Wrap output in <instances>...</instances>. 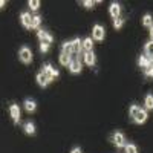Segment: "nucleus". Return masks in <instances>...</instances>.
Returning <instances> with one entry per match:
<instances>
[{
  "instance_id": "1",
  "label": "nucleus",
  "mask_w": 153,
  "mask_h": 153,
  "mask_svg": "<svg viewBox=\"0 0 153 153\" xmlns=\"http://www.w3.org/2000/svg\"><path fill=\"white\" fill-rule=\"evenodd\" d=\"M129 113H130V117L133 118V121L136 124H143L147 120V112L144 109H139L138 106H132L130 110H129Z\"/></svg>"
},
{
  "instance_id": "2",
  "label": "nucleus",
  "mask_w": 153,
  "mask_h": 153,
  "mask_svg": "<svg viewBox=\"0 0 153 153\" xmlns=\"http://www.w3.org/2000/svg\"><path fill=\"white\" fill-rule=\"evenodd\" d=\"M19 57L23 63H31L32 61V52H31V49L26 48V46H23L20 49V52H19Z\"/></svg>"
},
{
  "instance_id": "3",
  "label": "nucleus",
  "mask_w": 153,
  "mask_h": 153,
  "mask_svg": "<svg viewBox=\"0 0 153 153\" xmlns=\"http://www.w3.org/2000/svg\"><path fill=\"white\" fill-rule=\"evenodd\" d=\"M43 74L48 76V80H49V81L55 80L57 76H58V71H57V69H54L51 65H45V66H43Z\"/></svg>"
},
{
  "instance_id": "4",
  "label": "nucleus",
  "mask_w": 153,
  "mask_h": 153,
  "mask_svg": "<svg viewBox=\"0 0 153 153\" xmlns=\"http://www.w3.org/2000/svg\"><path fill=\"white\" fill-rule=\"evenodd\" d=\"M69 69H71L72 74H78L81 71V63H80L78 55H72V61H71V65H69Z\"/></svg>"
},
{
  "instance_id": "5",
  "label": "nucleus",
  "mask_w": 153,
  "mask_h": 153,
  "mask_svg": "<svg viewBox=\"0 0 153 153\" xmlns=\"http://www.w3.org/2000/svg\"><path fill=\"white\" fill-rule=\"evenodd\" d=\"M92 37H94V40L101 42V40L104 38V28L100 26V25H95V26H94V31H92Z\"/></svg>"
},
{
  "instance_id": "6",
  "label": "nucleus",
  "mask_w": 153,
  "mask_h": 153,
  "mask_svg": "<svg viewBox=\"0 0 153 153\" xmlns=\"http://www.w3.org/2000/svg\"><path fill=\"white\" fill-rule=\"evenodd\" d=\"M112 141H113V144L117 146V147H126V138H124V135L123 133H115L113 136H112Z\"/></svg>"
},
{
  "instance_id": "7",
  "label": "nucleus",
  "mask_w": 153,
  "mask_h": 153,
  "mask_svg": "<svg viewBox=\"0 0 153 153\" xmlns=\"http://www.w3.org/2000/svg\"><path fill=\"white\" fill-rule=\"evenodd\" d=\"M38 38L42 40V43H46V45H51L52 43V35L51 34H48L46 31H43V29H38Z\"/></svg>"
},
{
  "instance_id": "8",
  "label": "nucleus",
  "mask_w": 153,
  "mask_h": 153,
  "mask_svg": "<svg viewBox=\"0 0 153 153\" xmlns=\"http://www.w3.org/2000/svg\"><path fill=\"white\" fill-rule=\"evenodd\" d=\"M32 16L29 14V12H23V14H22V25H23V26L25 28H32Z\"/></svg>"
},
{
  "instance_id": "9",
  "label": "nucleus",
  "mask_w": 153,
  "mask_h": 153,
  "mask_svg": "<svg viewBox=\"0 0 153 153\" xmlns=\"http://www.w3.org/2000/svg\"><path fill=\"white\" fill-rule=\"evenodd\" d=\"M9 113H11L12 120H14V123H19V121H20V109H19V106L12 104V106L9 107Z\"/></svg>"
},
{
  "instance_id": "10",
  "label": "nucleus",
  "mask_w": 153,
  "mask_h": 153,
  "mask_svg": "<svg viewBox=\"0 0 153 153\" xmlns=\"http://www.w3.org/2000/svg\"><path fill=\"white\" fill-rule=\"evenodd\" d=\"M120 12H121V8H120L118 3H112V5H110V16H112L115 20L120 19Z\"/></svg>"
},
{
  "instance_id": "11",
  "label": "nucleus",
  "mask_w": 153,
  "mask_h": 153,
  "mask_svg": "<svg viewBox=\"0 0 153 153\" xmlns=\"http://www.w3.org/2000/svg\"><path fill=\"white\" fill-rule=\"evenodd\" d=\"M37 83L40 84L42 87H46L49 84V80H48V76L43 72H40V74H37Z\"/></svg>"
},
{
  "instance_id": "12",
  "label": "nucleus",
  "mask_w": 153,
  "mask_h": 153,
  "mask_svg": "<svg viewBox=\"0 0 153 153\" xmlns=\"http://www.w3.org/2000/svg\"><path fill=\"white\" fill-rule=\"evenodd\" d=\"M84 61H86V65H89V66H94L95 65V55H94L92 51L84 54Z\"/></svg>"
},
{
  "instance_id": "13",
  "label": "nucleus",
  "mask_w": 153,
  "mask_h": 153,
  "mask_svg": "<svg viewBox=\"0 0 153 153\" xmlns=\"http://www.w3.org/2000/svg\"><path fill=\"white\" fill-rule=\"evenodd\" d=\"M138 65L141 66V68H144V69H147L149 66H152V63H150V58L149 57L141 55V57H139V60H138Z\"/></svg>"
},
{
  "instance_id": "14",
  "label": "nucleus",
  "mask_w": 153,
  "mask_h": 153,
  "mask_svg": "<svg viewBox=\"0 0 153 153\" xmlns=\"http://www.w3.org/2000/svg\"><path fill=\"white\" fill-rule=\"evenodd\" d=\"M72 46H74V54H80V51L83 49V42L80 38H75L72 42Z\"/></svg>"
},
{
  "instance_id": "15",
  "label": "nucleus",
  "mask_w": 153,
  "mask_h": 153,
  "mask_svg": "<svg viewBox=\"0 0 153 153\" xmlns=\"http://www.w3.org/2000/svg\"><path fill=\"white\" fill-rule=\"evenodd\" d=\"M71 61H72V55H68V54H63L60 55V63L63 66H69L71 65Z\"/></svg>"
},
{
  "instance_id": "16",
  "label": "nucleus",
  "mask_w": 153,
  "mask_h": 153,
  "mask_svg": "<svg viewBox=\"0 0 153 153\" xmlns=\"http://www.w3.org/2000/svg\"><path fill=\"white\" fill-rule=\"evenodd\" d=\"M94 48V43H92V38L91 37H87L86 40H83V49L86 51V52H91Z\"/></svg>"
},
{
  "instance_id": "17",
  "label": "nucleus",
  "mask_w": 153,
  "mask_h": 153,
  "mask_svg": "<svg viewBox=\"0 0 153 153\" xmlns=\"http://www.w3.org/2000/svg\"><path fill=\"white\" fill-rule=\"evenodd\" d=\"M23 129H25V132H26L28 135H34L35 133V126L32 124V123H25V126H23Z\"/></svg>"
},
{
  "instance_id": "18",
  "label": "nucleus",
  "mask_w": 153,
  "mask_h": 153,
  "mask_svg": "<svg viewBox=\"0 0 153 153\" xmlns=\"http://www.w3.org/2000/svg\"><path fill=\"white\" fill-rule=\"evenodd\" d=\"M63 54H68V55H72L74 54V46H72V42H68L63 45Z\"/></svg>"
},
{
  "instance_id": "19",
  "label": "nucleus",
  "mask_w": 153,
  "mask_h": 153,
  "mask_svg": "<svg viewBox=\"0 0 153 153\" xmlns=\"http://www.w3.org/2000/svg\"><path fill=\"white\" fill-rule=\"evenodd\" d=\"M25 109H26L28 112H34L35 110V103L32 100H26L25 101Z\"/></svg>"
},
{
  "instance_id": "20",
  "label": "nucleus",
  "mask_w": 153,
  "mask_h": 153,
  "mask_svg": "<svg viewBox=\"0 0 153 153\" xmlns=\"http://www.w3.org/2000/svg\"><path fill=\"white\" fill-rule=\"evenodd\" d=\"M143 25H144V26H149V28L153 26V19H152L150 14H146V16H144V19H143Z\"/></svg>"
},
{
  "instance_id": "21",
  "label": "nucleus",
  "mask_w": 153,
  "mask_h": 153,
  "mask_svg": "<svg viewBox=\"0 0 153 153\" xmlns=\"http://www.w3.org/2000/svg\"><path fill=\"white\" fill-rule=\"evenodd\" d=\"M146 54H147V57H149V58H152V57H153V40H152L150 43H147V45H146Z\"/></svg>"
},
{
  "instance_id": "22",
  "label": "nucleus",
  "mask_w": 153,
  "mask_h": 153,
  "mask_svg": "<svg viewBox=\"0 0 153 153\" xmlns=\"http://www.w3.org/2000/svg\"><path fill=\"white\" fill-rule=\"evenodd\" d=\"M40 22H42V17H40V16H34V19H32V28H31V29H38V26H40Z\"/></svg>"
},
{
  "instance_id": "23",
  "label": "nucleus",
  "mask_w": 153,
  "mask_h": 153,
  "mask_svg": "<svg viewBox=\"0 0 153 153\" xmlns=\"http://www.w3.org/2000/svg\"><path fill=\"white\" fill-rule=\"evenodd\" d=\"M146 107L147 109H153V97L152 95H147L146 97Z\"/></svg>"
},
{
  "instance_id": "24",
  "label": "nucleus",
  "mask_w": 153,
  "mask_h": 153,
  "mask_svg": "<svg viewBox=\"0 0 153 153\" xmlns=\"http://www.w3.org/2000/svg\"><path fill=\"white\" fill-rule=\"evenodd\" d=\"M38 6H40V2H38V0H29V8L32 11H37Z\"/></svg>"
},
{
  "instance_id": "25",
  "label": "nucleus",
  "mask_w": 153,
  "mask_h": 153,
  "mask_svg": "<svg viewBox=\"0 0 153 153\" xmlns=\"http://www.w3.org/2000/svg\"><path fill=\"white\" fill-rule=\"evenodd\" d=\"M126 153H138L136 146H133V144H127V146H126Z\"/></svg>"
},
{
  "instance_id": "26",
  "label": "nucleus",
  "mask_w": 153,
  "mask_h": 153,
  "mask_svg": "<svg viewBox=\"0 0 153 153\" xmlns=\"http://www.w3.org/2000/svg\"><path fill=\"white\" fill-rule=\"evenodd\" d=\"M123 23H124V20H123V19H117V20H115V23H113V26L117 28V29H120V28L123 26Z\"/></svg>"
},
{
  "instance_id": "27",
  "label": "nucleus",
  "mask_w": 153,
  "mask_h": 153,
  "mask_svg": "<svg viewBox=\"0 0 153 153\" xmlns=\"http://www.w3.org/2000/svg\"><path fill=\"white\" fill-rule=\"evenodd\" d=\"M83 5H84L86 8H94V6H95V2H91V0H84Z\"/></svg>"
},
{
  "instance_id": "28",
  "label": "nucleus",
  "mask_w": 153,
  "mask_h": 153,
  "mask_svg": "<svg viewBox=\"0 0 153 153\" xmlns=\"http://www.w3.org/2000/svg\"><path fill=\"white\" fill-rule=\"evenodd\" d=\"M146 76H153V66H149L146 69Z\"/></svg>"
},
{
  "instance_id": "29",
  "label": "nucleus",
  "mask_w": 153,
  "mask_h": 153,
  "mask_svg": "<svg viewBox=\"0 0 153 153\" xmlns=\"http://www.w3.org/2000/svg\"><path fill=\"white\" fill-rule=\"evenodd\" d=\"M40 51H42V52H48V51H49V45L42 43V45H40Z\"/></svg>"
},
{
  "instance_id": "30",
  "label": "nucleus",
  "mask_w": 153,
  "mask_h": 153,
  "mask_svg": "<svg viewBox=\"0 0 153 153\" xmlns=\"http://www.w3.org/2000/svg\"><path fill=\"white\" fill-rule=\"evenodd\" d=\"M71 153H81V150H80V147H75V149H74Z\"/></svg>"
},
{
  "instance_id": "31",
  "label": "nucleus",
  "mask_w": 153,
  "mask_h": 153,
  "mask_svg": "<svg viewBox=\"0 0 153 153\" xmlns=\"http://www.w3.org/2000/svg\"><path fill=\"white\" fill-rule=\"evenodd\" d=\"M150 37H152V40H153V26L150 28Z\"/></svg>"
},
{
  "instance_id": "32",
  "label": "nucleus",
  "mask_w": 153,
  "mask_h": 153,
  "mask_svg": "<svg viewBox=\"0 0 153 153\" xmlns=\"http://www.w3.org/2000/svg\"><path fill=\"white\" fill-rule=\"evenodd\" d=\"M150 63H152V66H153V57H152V58H150Z\"/></svg>"
}]
</instances>
